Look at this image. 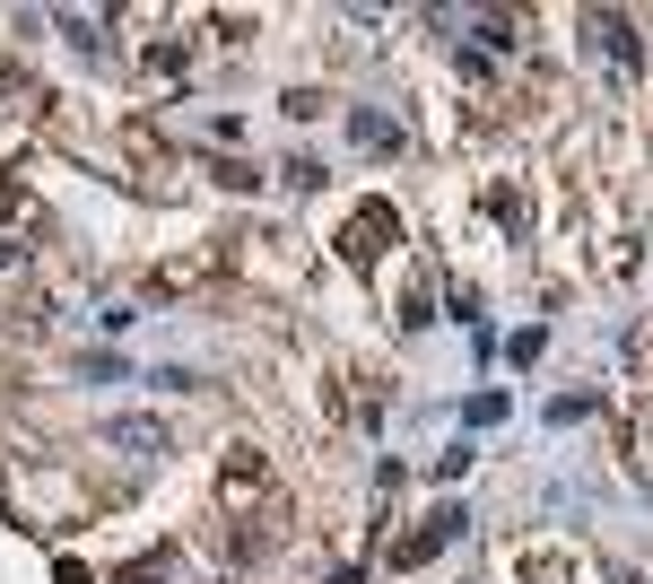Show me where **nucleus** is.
<instances>
[{"label": "nucleus", "mask_w": 653, "mask_h": 584, "mask_svg": "<svg viewBox=\"0 0 653 584\" xmlns=\"http://www.w3.org/2000/svg\"><path fill=\"white\" fill-rule=\"evenodd\" d=\"M105 436H113V445H166L157 419H105Z\"/></svg>", "instance_id": "4"}, {"label": "nucleus", "mask_w": 653, "mask_h": 584, "mask_svg": "<svg viewBox=\"0 0 653 584\" xmlns=\"http://www.w3.org/2000/svg\"><path fill=\"white\" fill-rule=\"evenodd\" d=\"M453 532H462V506H445V515H436V524L418 532V541H402V558H427V550H445Z\"/></svg>", "instance_id": "2"}, {"label": "nucleus", "mask_w": 653, "mask_h": 584, "mask_svg": "<svg viewBox=\"0 0 653 584\" xmlns=\"http://www.w3.org/2000/svg\"><path fill=\"white\" fill-rule=\"evenodd\" d=\"M357 140H366V149H402V131H393L384 113H357Z\"/></svg>", "instance_id": "5"}, {"label": "nucleus", "mask_w": 653, "mask_h": 584, "mask_svg": "<svg viewBox=\"0 0 653 584\" xmlns=\"http://www.w3.org/2000/svg\"><path fill=\"white\" fill-rule=\"evenodd\" d=\"M384 245H393V218H384V210H366V218L349 227V254L366 263V254H384Z\"/></svg>", "instance_id": "1"}, {"label": "nucleus", "mask_w": 653, "mask_h": 584, "mask_svg": "<svg viewBox=\"0 0 653 584\" xmlns=\"http://www.w3.org/2000/svg\"><path fill=\"white\" fill-rule=\"evenodd\" d=\"M593 36H602L619 61H636V27H627V18H610V9H602V18H593Z\"/></svg>", "instance_id": "3"}]
</instances>
